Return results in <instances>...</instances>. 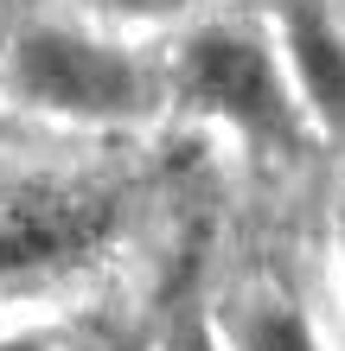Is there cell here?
Instances as JSON below:
<instances>
[{
  "label": "cell",
  "mask_w": 345,
  "mask_h": 351,
  "mask_svg": "<svg viewBox=\"0 0 345 351\" xmlns=\"http://www.w3.org/2000/svg\"><path fill=\"white\" fill-rule=\"evenodd\" d=\"M7 77L26 102H38L51 115H84V121H121V115H141L154 102L147 71L128 51L96 45V38L64 32V26L26 32L13 45Z\"/></svg>",
  "instance_id": "cell-1"
},
{
  "label": "cell",
  "mask_w": 345,
  "mask_h": 351,
  "mask_svg": "<svg viewBox=\"0 0 345 351\" xmlns=\"http://www.w3.org/2000/svg\"><path fill=\"white\" fill-rule=\"evenodd\" d=\"M179 96L205 115H224L230 128L256 134V141H275V147L294 141V102L281 90L269 51L250 32H230V26L198 32L179 51Z\"/></svg>",
  "instance_id": "cell-2"
},
{
  "label": "cell",
  "mask_w": 345,
  "mask_h": 351,
  "mask_svg": "<svg viewBox=\"0 0 345 351\" xmlns=\"http://www.w3.org/2000/svg\"><path fill=\"white\" fill-rule=\"evenodd\" d=\"M115 230V198L96 185H0V281L64 268Z\"/></svg>",
  "instance_id": "cell-3"
},
{
  "label": "cell",
  "mask_w": 345,
  "mask_h": 351,
  "mask_svg": "<svg viewBox=\"0 0 345 351\" xmlns=\"http://www.w3.org/2000/svg\"><path fill=\"white\" fill-rule=\"evenodd\" d=\"M281 32H288V58L313 115L326 128H345V38L326 19V7L320 0H281Z\"/></svg>",
  "instance_id": "cell-4"
},
{
  "label": "cell",
  "mask_w": 345,
  "mask_h": 351,
  "mask_svg": "<svg viewBox=\"0 0 345 351\" xmlns=\"http://www.w3.org/2000/svg\"><path fill=\"white\" fill-rule=\"evenodd\" d=\"M243 351H320L307 319L288 313V306H262V313L243 319Z\"/></svg>",
  "instance_id": "cell-5"
},
{
  "label": "cell",
  "mask_w": 345,
  "mask_h": 351,
  "mask_svg": "<svg viewBox=\"0 0 345 351\" xmlns=\"http://www.w3.org/2000/svg\"><path fill=\"white\" fill-rule=\"evenodd\" d=\"M90 7H109V13H173L186 0H90Z\"/></svg>",
  "instance_id": "cell-6"
},
{
  "label": "cell",
  "mask_w": 345,
  "mask_h": 351,
  "mask_svg": "<svg viewBox=\"0 0 345 351\" xmlns=\"http://www.w3.org/2000/svg\"><path fill=\"white\" fill-rule=\"evenodd\" d=\"M167 351H211V332H205L198 319H186V326L173 332V345H167Z\"/></svg>",
  "instance_id": "cell-7"
},
{
  "label": "cell",
  "mask_w": 345,
  "mask_h": 351,
  "mask_svg": "<svg viewBox=\"0 0 345 351\" xmlns=\"http://www.w3.org/2000/svg\"><path fill=\"white\" fill-rule=\"evenodd\" d=\"M0 351H45V345H32V339H0Z\"/></svg>",
  "instance_id": "cell-8"
}]
</instances>
